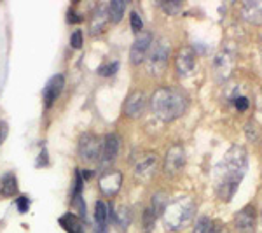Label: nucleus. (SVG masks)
I'll list each match as a JSON object with an SVG mask.
<instances>
[{"label": "nucleus", "instance_id": "obj_6", "mask_svg": "<svg viewBox=\"0 0 262 233\" xmlns=\"http://www.w3.org/2000/svg\"><path fill=\"white\" fill-rule=\"evenodd\" d=\"M236 69V56L229 51H221L213 58V70L219 81H227Z\"/></svg>", "mask_w": 262, "mask_h": 233}, {"label": "nucleus", "instance_id": "obj_39", "mask_svg": "<svg viewBox=\"0 0 262 233\" xmlns=\"http://www.w3.org/2000/svg\"><path fill=\"white\" fill-rule=\"evenodd\" d=\"M260 219H262V216H260Z\"/></svg>", "mask_w": 262, "mask_h": 233}, {"label": "nucleus", "instance_id": "obj_25", "mask_svg": "<svg viewBox=\"0 0 262 233\" xmlns=\"http://www.w3.org/2000/svg\"><path fill=\"white\" fill-rule=\"evenodd\" d=\"M164 207H166V197H164L163 193H158L152 197V209H154L156 214H161L164 210Z\"/></svg>", "mask_w": 262, "mask_h": 233}, {"label": "nucleus", "instance_id": "obj_21", "mask_svg": "<svg viewBox=\"0 0 262 233\" xmlns=\"http://www.w3.org/2000/svg\"><path fill=\"white\" fill-rule=\"evenodd\" d=\"M124 11H126V2L124 0H112L108 4V16H111V21L112 23H119L124 16Z\"/></svg>", "mask_w": 262, "mask_h": 233}, {"label": "nucleus", "instance_id": "obj_38", "mask_svg": "<svg viewBox=\"0 0 262 233\" xmlns=\"http://www.w3.org/2000/svg\"><path fill=\"white\" fill-rule=\"evenodd\" d=\"M260 56H262V48H260Z\"/></svg>", "mask_w": 262, "mask_h": 233}, {"label": "nucleus", "instance_id": "obj_4", "mask_svg": "<svg viewBox=\"0 0 262 233\" xmlns=\"http://www.w3.org/2000/svg\"><path fill=\"white\" fill-rule=\"evenodd\" d=\"M168 58H170V46L166 44V41L154 42L145 58L147 70L150 74H161L168 65Z\"/></svg>", "mask_w": 262, "mask_h": 233}, {"label": "nucleus", "instance_id": "obj_19", "mask_svg": "<svg viewBox=\"0 0 262 233\" xmlns=\"http://www.w3.org/2000/svg\"><path fill=\"white\" fill-rule=\"evenodd\" d=\"M60 226L65 230L67 233H84V224H82V219L79 216H75L74 212H67L63 214L60 219H58Z\"/></svg>", "mask_w": 262, "mask_h": 233}, {"label": "nucleus", "instance_id": "obj_20", "mask_svg": "<svg viewBox=\"0 0 262 233\" xmlns=\"http://www.w3.org/2000/svg\"><path fill=\"white\" fill-rule=\"evenodd\" d=\"M95 221H96V226L100 228H108V205L105 202L98 200L95 203Z\"/></svg>", "mask_w": 262, "mask_h": 233}, {"label": "nucleus", "instance_id": "obj_29", "mask_svg": "<svg viewBox=\"0 0 262 233\" xmlns=\"http://www.w3.org/2000/svg\"><path fill=\"white\" fill-rule=\"evenodd\" d=\"M232 104H234V107L238 109L239 112H245L248 109V105H250V102H248L247 96L243 95H236L234 99H232Z\"/></svg>", "mask_w": 262, "mask_h": 233}, {"label": "nucleus", "instance_id": "obj_22", "mask_svg": "<svg viewBox=\"0 0 262 233\" xmlns=\"http://www.w3.org/2000/svg\"><path fill=\"white\" fill-rule=\"evenodd\" d=\"M114 218V223L117 224V228H119L121 231L128 230L129 226V221H131V216H129V209H126V207H122V209H119L117 212L112 214Z\"/></svg>", "mask_w": 262, "mask_h": 233}, {"label": "nucleus", "instance_id": "obj_11", "mask_svg": "<svg viewBox=\"0 0 262 233\" xmlns=\"http://www.w3.org/2000/svg\"><path fill=\"white\" fill-rule=\"evenodd\" d=\"M150 46H152V33L142 32L140 35L137 37V41L133 42V46H131V51H129L131 63H133V65H140L142 62H145Z\"/></svg>", "mask_w": 262, "mask_h": 233}, {"label": "nucleus", "instance_id": "obj_30", "mask_svg": "<svg viewBox=\"0 0 262 233\" xmlns=\"http://www.w3.org/2000/svg\"><path fill=\"white\" fill-rule=\"evenodd\" d=\"M161 7L168 14H179V11L182 9V4L180 2H163Z\"/></svg>", "mask_w": 262, "mask_h": 233}, {"label": "nucleus", "instance_id": "obj_5", "mask_svg": "<svg viewBox=\"0 0 262 233\" xmlns=\"http://www.w3.org/2000/svg\"><path fill=\"white\" fill-rule=\"evenodd\" d=\"M101 147H103V141L95 133H84L79 141V158L86 163H95L101 160Z\"/></svg>", "mask_w": 262, "mask_h": 233}, {"label": "nucleus", "instance_id": "obj_18", "mask_svg": "<svg viewBox=\"0 0 262 233\" xmlns=\"http://www.w3.org/2000/svg\"><path fill=\"white\" fill-rule=\"evenodd\" d=\"M242 14L247 21L253 25H262V2L252 0V2H245L242 7Z\"/></svg>", "mask_w": 262, "mask_h": 233}, {"label": "nucleus", "instance_id": "obj_28", "mask_svg": "<svg viewBox=\"0 0 262 233\" xmlns=\"http://www.w3.org/2000/svg\"><path fill=\"white\" fill-rule=\"evenodd\" d=\"M16 207H18L19 214L28 212V209H30V198L25 197V195H19V197L16 198Z\"/></svg>", "mask_w": 262, "mask_h": 233}, {"label": "nucleus", "instance_id": "obj_32", "mask_svg": "<svg viewBox=\"0 0 262 233\" xmlns=\"http://www.w3.org/2000/svg\"><path fill=\"white\" fill-rule=\"evenodd\" d=\"M48 165H49L48 151L42 149V151H40V154H39V158H37V162H35V167H37V168H44V167H48Z\"/></svg>", "mask_w": 262, "mask_h": 233}, {"label": "nucleus", "instance_id": "obj_15", "mask_svg": "<svg viewBox=\"0 0 262 233\" xmlns=\"http://www.w3.org/2000/svg\"><path fill=\"white\" fill-rule=\"evenodd\" d=\"M119 146H121V141H119V135H117V133H108L107 137L103 139L101 160H100V163L103 165V167L111 165L114 160H116L117 152H119Z\"/></svg>", "mask_w": 262, "mask_h": 233}, {"label": "nucleus", "instance_id": "obj_3", "mask_svg": "<svg viewBox=\"0 0 262 233\" xmlns=\"http://www.w3.org/2000/svg\"><path fill=\"white\" fill-rule=\"evenodd\" d=\"M194 212H196V202L192 197L184 195L179 197L177 200L168 203L163 210V221L166 230L170 231H179L182 228H185L189 221L192 219Z\"/></svg>", "mask_w": 262, "mask_h": 233}, {"label": "nucleus", "instance_id": "obj_8", "mask_svg": "<svg viewBox=\"0 0 262 233\" xmlns=\"http://www.w3.org/2000/svg\"><path fill=\"white\" fill-rule=\"evenodd\" d=\"M122 186V173L119 170H105L98 179V188L103 197H116Z\"/></svg>", "mask_w": 262, "mask_h": 233}, {"label": "nucleus", "instance_id": "obj_27", "mask_svg": "<svg viewBox=\"0 0 262 233\" xmlns=\"http://www.w3.org/2000/svg\"><path fill=\"white\" fill-rule=\"evenodd\" d=\"M129 23H131V28H133L135 33H142V30H143V21H142L140 16H138V12H131Z\"/></svg>", "mask_w": 262, "mask_h": 233}, {"label": "nucleus", "instance_id": "obj_16", "mask_svg": "<svg viewBox=\"0 0 262 233\" xmlns=\"http://www.w3.org/2000/svg\"><path fill=\"white\" fill-rule=\"evenodd\" d=\"M156 167H158V158H156V154H147L137 163V167H135V176H137V179L145 181L147 183V181H150V177L154 176Z\"/></svg>", "mask_w": 262, "mask_h": 233}, {"label": "nucleus", "instance_id": "obj_24", "mask_svg": "<svg viewBox=\"0 0 262 233\" xmlns=\"http://www.w3.org/2000/svg\"><path fill=\"white\" fill-rule=\"evenodd\" d=\"M156 218H158V214L154 212L152 207H147V209L143 210V230H145V233L152 231V228H154V224H156Z\"/></svg>", "mask_w": 262, "mask_h": 233}, {"label": "nucleus", "instance_id": "obj_26", "mask_svg": "<svg viewBox=\"0 0 262 233\" xmlns=\"http://www.w3.org/2000/svg\"><path fill=\"white\" fill-rule=\"evenodd\" d=\"M117 69H119V62L107 63V65H101V67H100V69H98V74L101 75V77H111V75L116 74Z\"/></svg>", "mask_w": 262, "mask_h": 233}, {"label": "nucleus", "instance_id": "obj_17", "mask_svg": "<svg viewBox=\"0 0 262 233\" xmlns=\"http://www.w3.org/2000/svg\"><path fill=\"white\" fill-rule=\"evenodd\" d=\"M18 195V177L14 172H7L0 177V198H11Z\"/></svg>", "mask_w": 262, "mask_h": 233}, {"label": "nucleus", "instance_id": "obj_2", "mask_svg": "<svg viewBox=\"0 0 262 233\" xmlns=\"http://www.w3.org/2000/svg\"><path fill=\"white\" fill-rule=\"evenodd\" d=\"M150 109L161 121H175L187 109V96L177 88H158L150 96Z\"/></svg>", "mask_w": 262, "mask_h": 233}, {"label": "nucleus", "instance_id": "obj_31", "mask_svg": "<svg viewBox=\"0 0 262 233\" xmlns=\"http://www.w3.org/2000/svg\"><path fill=\"white\" fill-rule=\"evenodd\" d=\"M82 32L81 30H75L74 33H72V37H70V46L74 49H81L82 48Z\"/></svg>", "mask_w": 262, "mask_h": 233}, {"label": "nucleus", "instance_id": "obj_13", "mask_svg": "<svg viewBox=\"0 0 262 233\" xmlns=\"http://www.w3.org/2000/svg\"><path fill=\"white\" fill-rule=\"evenodd\" d=\"M108 21H111V16H108V6L107 4H98L95 7V11L91 12L90 18V33L91 35H98L107 28Z\"/></svg>", "mask_w": 262, "mask_h": 233}, {"label": "nucleus", "instance_id": "obj_36", "mask_svg": "<svg viewBox=\"0 0 262 233\" xmlns=\"http://www.w3.org/2000/svg\"><path fill=\"white\" fill-rule=\"evenodd\" d=\"M213 233H227V228L222 226V224H219V223H215V231Z\"/></svg>", "mask_w": 262, "mask_h": 233}, {"label": "nucleus", "instance_id": "obj_14", "mask_svg": "<svg viewBox=\"0 0 262 233\" xmlns=\"http://www.w3.org/2000/svg\"><path fill=\"white\" fill-rule=\"evenodd\" d=\"M234 228L238 233H255V209L245 207L234 216Z\"/></svg>", "mask_w": 262, "mask_h": 233}, {"label": "nucleus", "instance_id": "obj_35", "mask_svg": "<svg viewBox=\"0 0 262 233\" xmlns=\"http://www.w3.org/2000/svg\"><path fill=\"white\" fill-rule=\"evenodd\" d=\"M81 176H82V179H84V183H86V181H90L93 176H95V173H93L91 170H86V168H84V170L81 172Z\"/></svg>", "mask_w": 262, "mask_h": 233}, {"label": "nucleus", "instance_id": "obj_7", "mask_svg": "<svg viewBox=\"0 0 262 233\" xmlns=\"http://www.w3.org/2000/svg\"><path fill=\"white\" fill-rule=\"evenodd\" d=\"M185 167V149L180 144H175L166 151L164 156V172L170 176H177Z\"/></svg>", "mask_w": 262, "mask_h": 233}, {"label": "nucleus", "instance_id": "obj_33", "mask_svg": "<svg viewBox=\"0 0 262 233\" xmlns=\"http://www.w3.org/2000/svg\"><path fill=\"white\" fill-rule=\"evenodd\" d=\"M7 133H9V128H7L6 121H0V146L4 144V141L7 139Z\"/></svg>", "mask_w": 262, "mask_h": 233}, {"label": "nucleus", "instance_id": "obj_1", "mask_svg": "<svg viewBox=\"0 0 262 233\" xmlns=\"http://www.w3.org/2000/svg\"><path fill=\"white\" fill-rule=\"evenodd\" d=\"M248 167L247 151L242 146H232L224 154V160L217 167L215 176V189L222 202H231L234 193L238 191L245 172Z\"/></svg>", "mask_w": 262, "mask_h": 233}, {"label": "nucleus", "instance_id": "obj_34", "mask_svg": "<svg viewBox=\"0 0 262 233\" xmlns=\"http://www.w3.org/2000/svg\"><path fill=\"white\" fill-rule=\"evenodd\" d=\"M67 20H69V23H81L84 18H82V16H77V12H75V11H69Z\"/></svg>", "mask_w": 262, "mask_h": 233}, {"label": "nucleus", "instance_id": "obj_12", "mask_svg": "<svg viewBox=\"0 0 262 233\" xmlns=\"http://www.w3.org/2000/svg\"><path fill=\"white\" fill-rule=\"evenodd\" d=\"M63 86H65V75L63 74H56L49 79V83L46 84L44 91H42V99H44V105L46 109H51L54 105V102L58 100L60 93L63 91Z\"/></svg>", "mask_w": 262, "mask_h": 233}, {"label": "nucleus", "instance_id": "obj_9", "mask_svg": "<svg viewBox=\"0 0 262 233\" xmlns=\"http://www.w3.org/2000/svg\"><path fill=\"white\" fill-rule=\"evenodd\" d=\"M194 67H196V51L189 46L185 48H180L177 51V56H175V69L177 74L185 77V75H191Z\"/></svg>", "mask_w": 262, "mask_h": 233}, {"label": "nucleus", "instance_id": "obj_23", "mask_svg": "<svg viewBox=\"0 0 262 233\" xmlns=\"http://www.w3.org/2000/svg\"><path fill=\"white\" fill-rule=\"evenodd\" d=\"M215 231V221L206 216H203L194 224V233H213Z\"/></svg>", "mask_w": 262, "mask_h": 233}, {"label": "nucleus", "instance_id": "obj_37", "mask_svg": "<svg viewBox=\"0 0 262 233\" xmlns=\"http://www.w3.org/2000/svg\"><path fill=\"white\" fill-rule=\"evenodd\" d=\"M107 230H108V228H100V226H96L95 233H107Z\"/></svg>", "mask_w": 262, "mask_h": 233}, {"label": "nucleus", "instance_id": "obj_10", "mask_svg": "<svg viewBox=\"0 0 262 233\" xmlns=\"http://www.w3.org/2000/svg\"><path fill=\"white\" fill-rule=\"evenodd\" d=\"M147 107V95L143 91H133L128 95V99L124 102V116L131 118V120H138Z\"/></svg>", "mask_w": 262, "mask_h": 233}]
</instances>
